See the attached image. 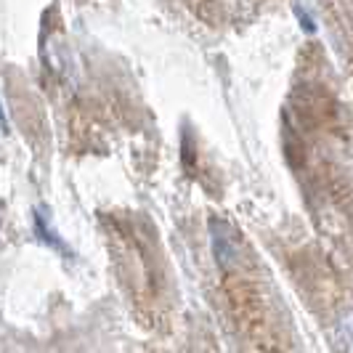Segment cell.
Masks as SVG:
<instances>
[{
  "instance_id": "obj_2",
  "label": "cell",
  "mask_w": 353,
  "mask_h": 353,
  "mask_svg": "<svg viewBox=\"0 0 353 353\" xmlns=\"http://www.w3.org/2000/svg\"><path fill=\"white\" fill-rule=\"evenodd\" d=\"M32 231H35V239L40 245L56 250V252H70L67 242L53 231V226L48 223V215L43 210H35V215H32Z\"/></svg>"
},
{
  "instance_id": "obj_1",
  "label": "cell",
  "mask_w": 353,
  "mask_h": 353,
  "mask_svg": "<svg viewBox=\"0 0 353 353\" xmlns=\"http://www.w3.org/2000/svg\"><path fill=\"white\" fill-rule=\"evenodd\" d=\"M210 245L212 255H215V263L221 265V268H231V265L236 263V242L231 236L229 226L223 221H218V218L210 221Z\"/></svg>"
},
{
  "instance_id": "obj_3",
  "label": "cell",
  "mask_w": 353,
  "mask_h": 353,
  "mask_svg": "<svg viewBox=\"0 0 353 353\" xmlns=\"http://www.w3.org/2000/svg\"><path fill=\"white\" fill-rule=\"evenodd\" d=\"M340 340L345 345V353H353V311L340 319Z\"/></svg>"
},
{
  "instance_id": "obj_4",
  "label": "cell",
  "mask_w": 353,
  "mask_h": 353,
  "mask_svg": "<svg viewBox=\"0 0 353 353\" xmlns=\"http://www.w3.org/2000/svg\"><path fill=\"white\" fill-rule=\"evenodd\" d=\"M295 17H298V21H301V27L308 32V35H314L316 32V21L308 17V11L303 8V6H295Z\"/></svg>"
}]
</instances>
